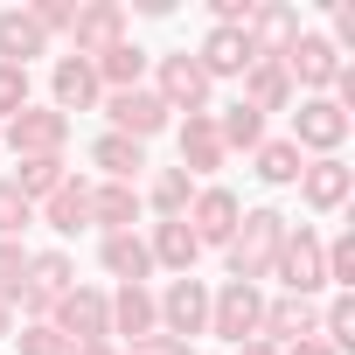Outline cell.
Listing matches in <instances>:
<instances>
[{
  "label": "cell",
  "mask_w": 355,
  "mask_h": 355,
  "mask_svg": "<svg viewBox=\"0 0 355 355\" xmlns=\"http://www.w3.org/2000/svg\"><path fill=\"white\" fill-rule=\"evenodd\" d=\"M244 105L265 119V112H286L293 105V77H286V63H251L244 70Z\"/></svg>",
  "instance_id": "cb8c5ba5"
},
{
  "label": "cell",
  "mask_w": 355,
  "mask_h": 355,
  "mask_svg": "<svg viewBox=\"0 0 355 355\" xmlns=\"http://www.w3.org/2000/svg\"><path fill=\"white\" fill-rule=\"evenodd\" d=\"M8 334H15V306H8V300H0V341H8Z\"/></svg>",
  "instance_id": "b9f144b4"
},
{
  "label": "cell",
  "mask_w": 355,
  "mask_h": 355,
  "mask_svg": "<svg viewBox=\"0 0 355 355\" xmlns=\"http://www.w3.org/2000/svg\"><path fill=\"white\" fill-rule=\"evenodd\" d=\"M272 279L286 286V300H313L320 286H327V265H320V237L300 223V230H286V244H279V258H272Z\"/></svg>",
  "instance_id": "3957f363"
},
{
  "label": "cell",
  "mask_w": 355,
  "mask_h": 355,
  "mask_svg": "<svg viewBox=\"0 0 355 355\" xmlns=\"http://www.w3.org/2000/svg\"><path fill=\"white\" fill-rule=\"evenodd\" d=\"M182 223L196 230V244H202V251H209V244L223 251V244L237 237V223H244V202H237L230 189H216V182H209V189H196V202H189V216H182Z\"/></svg>",
  "instance_id": "ba28073f"
},
{
  "label": "cell",
  "mask_w": 355,
  "mask_h": 355,
  "mask_svg": "<svg viewBox=\"0 0 355 355\" xmlns=\"http://www.w3.org/2000/svg\"><path fill=\"white\" fill-rule=\"evenodd\" d=\"M258 313H265V293L258 286H223V293H209V334H223L230 348H244V341H258Z\"/></svg>",
  "instance_id": "52a82bcc"
},
{
  "label": "cell",
  "mask_w": 355,
  "mask_h": 355,
  "mask_svg": "<svg viewBox=\"0 0 355 355\" xmlns=\"http://www.w3.org/2000/svg\"><path fill=\"white\" fill-rule=\"evenodd\" d=\"M28 223H35V202L8 182V174H0V237H15V244H21V230H28Z\"/></svg>",
  "instance_id": "836d02e7"
},
{
  "label": "cell",
  "mask_w": 355,
  "mask_h": 355,
  "mask_svg": "<svg viewBox=\"0 0 355 355\" xmlns=\"http://www.w3.org/2000/svg\"><path fill=\"white\" fill-rule=\"evenodd\" d=\"M286 230H293V223H286L279 209H244L237 237L223 244V265H230V279H237V286H258V279H272V258H279Z\"/></svg>",
  "instance_id": "6da1fadb"
},
{
  "label": "cell",
  "mask_w": 355,
  "mask_h": 355,
  "mask_svg": "<svg viewBox=\"0 0 355 355\" xmlns=\"http://www.w3.org/2000/svg\"><path fill=\"white\" fill-rule=\"evenodd\" d=\"M63 174H70V167H63V153H56V160H21V167L8 174V182H15L28 202H49V196L63 189Z\"/></svg>",
  "instance_id": "4dcf8cb0"
},
{
  "label": "cell",
  "mask_w": 355,
  "mask_h": 355,
  "mask_svg": "<svg viewBox=\"0 0 355 355\" xmlns=\"http://www.w3.org/2000/svg\"><path fill=\"white\" fill-rule=\"evenodd\" d=\"M49 327H56L70 348H84V341H112V320H105V293H98V286H70V293L49 306Z\"/></svg>",
  "instance_id": "5b68a950"
},
{
  "label": "cell",
  "mask_w": 355,
  "mask_h": 355,
  "mask_svg": "<svg viewBox=\"0 0 355 355\" xmlns=\"http://www.w3.org/2000/svg\"><path fill=\"white\" fill-rule=\"evenodd\" d=\"M216 119V139H223V153H258L265 146V119L237 98V105H223V112H209Z\"/></svg>",
  "instance_id": "d4e9b609"
},
{
  "label": "cell",
  "mask_w": 355,
  "mask_h": 355,
  "mask_svg": "<svg viewBox=\"0 0 355 355\" xmlns=\"http://www.w3.org/2000/svg\"><path fill=\"white\" fill-rule=\"evenodd\" d=\"M348 189H355V167H348L341 153H320V160L300 167V196H306V209H341Z\"/></svg>",
  "instance_id": "5bb4252c"
},
{
  "label": "cell",
  "mask_w": 355,
  "mask_h": 355,
  "mask_svg": "<svg viewBox=\"0 0 355 355\" xmlns=\"http://www.w3.org/2000/svg\"><path fill=\"white\" fill-rule=\"evenodd\" d=\"M15 341H21V355H70V341H63V334H56L49 320H28V327H21Z\"/></svg>",
  "instance_id": "e575fe53"
},
{
  "label": "cell",
  "mask_w": 355,
  "mask_h": 355,
  "mask_svg": "<svg viewBox=\"0 0 355 355\" xmlns=\"http://www.w3.org/2000/svg\"><path fill=\"white\" fill-rule=\"evenodd\" d=\"M153 306H160V334H174V341H196V334H209V286L189 272V279H174L167 293H153Z\"/></svg>",
  "instance_id": "8992f818"
},
{
  "label": "cell",
  "mask_w": 355,
  "mask_h": 355,
  "mask_svg": "<svg viewBox=\"0 0 355 355\" xmlns=\"http://www.w3.org/2000/svg\"><path fill=\"white\" fill-rule=\"evenodd\" d=\"M91 70H98L105 91H132V84L146 77V49H139V42H112L105 56H91Z\"/></svg>",
  "instance_id": "83f0119b"
},
{
  "label": "cell",
  "mask_w": 355,
  "mask_h": 355,
  "mask_svg": "<svg viewBox=\"0 0 355 355\" xmlns=\"http://www.w3.org/2000/svg\"><path fill=\"white\" fill-rule=\"evenodd\" d=\"M320 341L341 355V348H355V293H334L327 300V313H320Z\"/></svg>",
  "instance_id": "d6a6232c"
},
{
  "label": "cell",
  "mask_w": 355,
  "mask_h": 355,
  "mask_svg": "<svg viewBox=\"0 0 355 355\" xmlns=\"http://www.w3.org/2000/svg\"><path fill=\"white\" fill-rule=\"evenodd\" d=\"M279 63H286V77H293V84H306L313 98H327V84H334V70H341V49H334L327 35L300 28V42H293Z\"/></svg>",
  "instance_id": "30bf717a"
},
{
  "label": "cell",
  "mask_w": 355,
  "mask_h": 355,
  "mask_svg": "<svg viewBox=\"0 0 355 355\" xmlns=\"http://www.w3.org/2000/svg\"><path fill=\"white\" fill-rule=\"evenodd\" d=\"M244 42H251V63H279L300 42V8H251Z\"/></svg>",
  "instance_id": "7c38bea8"
},
{
  "label": "cell",
  "mask_w": 355,
  "mask_h": 355,
  "mask_svg": "<svg viewBox=\"0 0 355 355\" xmlns=\"http://www.w3.org/2000/svg\"><path fill=\"white\" fill-rule=\"evenodd\" d=\"M341 139H348V112H334L327 98H306V105L293 112V146H300V153L320 160V153H334Z\"/></svg>",
  "instance_id": "4fadbf2b"
},
{
  "label": "cell",
  "mask_w": 355,
  "mask_h": 355,
  "mask_svg": "<svg viewBox=\"0 0 355 355\" xmlns=\"http://www.w3.org/2000/svg\"><path fill=\"white\" fill-rule=\"evenodd\" d=\"M146 202H153L160 216H189V202H196V182H189L182 167H160V174H153V189H146Z\"/></svg>",
  "instance_id": "1f68e13d"
},
{
  "label": "cell",
  "mask_w": 355,
  "mask_h": 355,
  "mask_svg": "<svg viewBox=\"0 0 355 355\" xmlns=\"http://www.w3.org/2000/svg\"><path fill=\"white\" fill-rule=\"evenodd\" d=\"M125 355H189V341H174V334H160V327H153V334H139Z\"/></svg>",
  "instance_id": "f35d334b"
},
{
  "label": "cell",
  "mask_w": 355,
  "mask_h": 355,
  "mask_svg": "<svg viewBox=\"0 0 355 355\" xmlns=\"http://www.w3.org/2000/svg\"><path fill=\"white\" fill-rule=\"evenodd\" d=\"M28 15H35V28H42V35H70V15H77V8H70V0H35Z\"/></svg>",
  "instance_id": "74e56055"
},
{
  "label": "cell",
  "mask_w": 355,
  "mask_h": 355,
  "mask_svg": "<svg viewBox=\"0 0 355 355\" xmlns=\"http://www.w3.org/2000/svg\"><path fill=\"white\" fill-rule=\"evenodd\" d=\"M279 355H334V348H327L320 334H306V341H293V348H279Z\"/></svg>",
  "instance_id": "ab89813d"
},
{
  "label": "cell",
  "mask_w": 355,
  "mask_h": 355,
  "mask_svg": "<svg viewBox=\"0 0 355 355\" xmlns=\"http://www.w3.org/2000/svg\"><path fill=\"white\" fill-rule=\"evenodd\" d=\"M91 223L112 237V230H132L139 223V189H125V182H105V189H91Z\"/></svg>",
  "instance_id": "484cf974"
},
{
  "label": "cell",
  "mask_w": 355,
  "mask_h": 355,
  "mask_svg": "<svg viewBox=\"0 0 355 355\" xmlns=\"http://www.w3.org/2000/svg\"><path fill=\"white\" fill-rule=\"evenodd\" d=\"M105 320H112V334L132 348L139 334H153V327H160V306H153V293H146V286H119V293H105Z\"/></svg>",
  "instance_id": "9a60e30c"
},
{
  "label": "cell",
  "mask_w": 355,
  "mask_h": 355,
  "mask_svg": "<svg viewBox=\"0 0 355 355\" xmlns=\"http://www.w3.org/2000/svg\"><path fill=\"white\" fill-rule=\"evenodd\" d=\"M28 286H35L42 300H63V293L77 286V265H70L63 251H35V258H28Z\"/></svg>",
  "instance_id": "f546056e"
},
{
  "label": "cell",
  "mask_w": 355,
  "mask_h": 355,
  "mask_svg": "<svg viewBox=\"0 0 355 355\" xmlns=\"http://www.w3.org/2000/svg\"><path fill=\"white\" fill-rule=\"evenodd\" d=\"M223 160H230V153H223V139H216V119H209V112L182 119V174H189V182H209Z\"/></svg>",
  "instance_id": "e0dca14e"
},
{
  "label": "cell",
  "mask_w": 355,
  "mask_h": 355,
  "mask_svg": "<svg viewBox=\"0 0 355 355\" xmlns=\"http://www.w3.org/2000/svg\"><path fill=\"white\" fill-rule=\"evenodd\" d=\"M98 258H105V272H112L119 286H146V272H153V251H146L139 230H112V237L98 244Z\"/></svg>",
  "instance_id": "44dd1931"
},
{
  "label": "cell",
  "mask_w": 355,
  "mask_h": 355,
  "mask_svg": "<svg viewBox=\"0 0 355 355\" xmlns=\"http://www.w3.org/2000/svg\"><path fill=\"white\" fill-rule=\"evenodd\" d=\"M49 91H56V112H63V119H70V112H91V105L105 98V84H98V70H91L84 56H63L56 77H49Z\"/></svg>",
  "instance_id": "ffe728a7"
},
{
  "label": "cell",
  "mask_w": 355,
  "mask_h": 355,
  "mask_svg": "<svg viewBox=\"0 0 355 355\" xmlns=\"http://www.w3.org/2000/svg\"><path fill=\"white\" fill-rule=\"evenodd\" d=\"M15 112H28V70L0 63V119H15Z\"/></svg>",
  "instance_id": "8d00e7d4"
},
{
  "label": "cell",
  "mask_w": 355,
  "mask_h": 355,
  "mask_svg": "<svg viewBox=\"0 0 355 355\" xmlns=\"http://www.w3.org/2000/svg\"><path fill=\"white\" fill-rule=\"evenodd\" d=\"M105 112H112V132H125V139H139V146L167 125V105H160L146 84H132V91H105Z\"/></svg>",
  "instance_id": "8fae6325"
},
{
  "label": "cell",
  "mask_w": 355,
  "mask_h": 355,
  "mask_svg": "<svg viewBox=\"0 0 355 355\" xmlns=\"http://www.w3.org/2000/svg\"><path fill=\"white\" fill-rule=\"evenodd\" d=\"M306 334H320V313H313V300H265V313H258V341H272V348H293V341H306Z\"/></svg>",
  "instance_id": "2e32d148"
},
{
  "label": "cell",
  "mask_w": 355,
  "mask_h": 355,
  "mask_svg": "<svg viewBox=\"0 0 355 355\" xmlns=\"http://www.w3.org/2000/svg\"><path fill=\"white\" fill-rule=\"evenodd\" d=\"M300 167H306V153H300L293 139H265V146H258V182H265V189H293Z\"/></svg>",
  "instance_id": "f1b7e54d"
},
{
  "label": "cell",
  "mask_w": 355,
  "mask_h": 355,
  "mask_svg": "<svg viewBox=\"0 0 355 355\" xmlns=\"http://www.w3.org/2000/svg\"><path fill=\"white\" fill-rule=\"evenodd\" d=\"M42 216H49V230H56V237L91 230V182H84V174H63V189L42 202Z\"/></svg>",
  "instance_id": "7402d4cb"
},
{
  "label": "cell",
  "mask_w": 355,
  "mask_h": 355,
  "mask_svg": "<svg viewBox=\"0 0 355 355\" xmlns=\"http://www.w3.org/2000/svg\"><path fill=\"white\" fill-rule=\"evenodd\" d=\"M146 251H153V265H167L174 279H189V272H196V258H202V244H196V230H189L182 216H160V223H153V237H146Z\"/></svg>",
  "instance_id": "ac0fdd59"
},
{
  "label": "cell",
  "mask_w": 355,
  "mask_h": 355,
  "mask_svg": "<svg viewBox=\"0 0 355 355\" xmlns=\"http://www.w3.org/2000/svg\"><path fill=\"white\" fill-rule=\"evenodd\" d=\"M112 42H125V8L119 0H91V8H77L70 15V56H105Z\"/></svg>",
  "instance_id": "9c48e42d"
},
{
  "label": "cell",
  "mask_w": 355,
  "mask_h": 355,
  "mask_svg": "<svg viewBox=\"0 0 355 355\" xmlns=\"http://www.w3.org/2000/svg\"><path fill=\"white\" fill-rule=\"evenodd\" d=\"M70 355H119L112 341H84V348H70Z\"/></svg>",
  "instance_id": "60d3db41"
},
{
  "label": "cell",
  "mask_w": 355,
  "mask_h": 355,
  "mask_svg": "<svg viewBox=\"0 0 355 355\" xmlns=\"http://www.w3.org/2000/svg\"><path fill=\"white\" fill-rule=\"evenodd\" d=\"M0 139H8L15 160H56L63 139H70V119H63L56 105H28V112L8 119V132H0Z\"/></svg>",
  "instance_id": "7a4b0ae2"
},
{
  "label": "cell",
  "mask_w": 355,
  "mask_h": 355,
  "mask_svg": "<svg viewBox=\"0 0 355 355\" xmlns=\"http://www.w3.org/2000/svg\"><path fill=\"white\" fill-rule=\"evenodd\" d=\"M91 160L105 167V182H125V189H132V182H139V167H146V146L125 139V132H105V139L91 146Z\"/></svg>",
  "instance_id": "4316f807"
},
{
  "label": "cell",
  "mask_w": 355,
  "mask_h": 355,
  "mask_svg": "<svg viewBox=\"0 0 355 355\" xmlns=\"http://www.w3.org/2000/svg\"><path fill=\"white\" fill-rule=\"evenodd\" d=\"M153 98L167 105V112H209V77H202V63L189 56V49H174V56H160L153 63Z\"/></svg>",
  "instance_id": "277c9868"
},
{
  "label": "cell",
  "mask_w": 355,
  "mask_h": 355,
  "mask_svg": "<svg viewBox=\"0 0 355 355\" xmlns=\"http://www.w3.org/2000/svg\"><path fill=\"white\" fill-rule=\"evenodd\" d=\"M196 63H202L209 84H216V77H244V70H251V42H244V28H209L202 49H196Z\"/></svg>",
  "instance_id": "d6986e66"
},
{
  "label": "cell",
  "mask_w": 355,
  "mask_h": 355,
  "mask_svg": "<svg viewBox=\"0 0 355 355\" xmlns=\"http://www.w3.org/2000/svg\"><path fill=\"white\" fill-rule=\"evenodd\" d=\"M28 279V251L15 237H0V300H15V286Z\"/></svg>",
  "instance_id": "d590c367"
},
{
  "label": "cell",
  "mask_w": 355,
  "mask_h": 355,
  "mask_svg": "<svg viewBox=\"0 0 355 355\" xmlns=\"http://www.w3.org/2000/svg\"><path fill=\"white\" fill-rule=\"evenodd\" d=\"M237 355H279V348H272V341H244Z\"/></svg>",
  "instance_id": "7bdbcfd3"
},
{
  "label": "cell",
  "mask_w": 355,
  "mask_h": 355,
  "mask_svg": "<svg viewBox=\"0 0 355 355\" xmlns=\"http://www.w3.org/2000/svg\"><path fill=\"white\" fill-rule=\"evenodd\" d=\"M42 49H49V35L35 28V15H28V8H8V15H0V63L28 70V56H42Z\"/></svg>",
  "instance_id": "603a6c76"
}]
</instances>
